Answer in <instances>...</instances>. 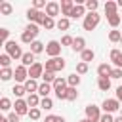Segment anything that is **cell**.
I'll use <instances>...</instances> for the list:
<instances>
[{"instance_id":"1f68e13d","label":"cell","mask_w":122,"mask_h":122,"mask_svg":"<svg viewBox=\"0 0 122 122\" xmlns=\"http://www.w3.org/2000/svg\"><path fill=\"white\" fill-rule=\"evenodd\" d=\"M55 25H57V23H55V21H53L51 17H48V15H46V19L42 21V27H44L46 30H51V29H53Z\"/></svg>"},{"instance_id":"277c9868","label":"cell","mask_w":122,"mask_h":122,"mask_svg":"<svg viewBox=\"0 0 122 122\" xmlns=\"http://www.w3.org/2000/svg\"><path fill=\"white\" fill-rule=\"evenodd\" d=\"M4 48H6V53H8V55H10L11 59H21V57H23L21 46H19L17 42L10 40V42H6V44H4Z\"/></svg>"},{"instance_id":"9a60e30c","label":"cell","mask_w":122,"mask_h":122,"mask_svg":"<svg viewBox=\"0 0 122 122\" xmlns=\"http://www.w3.org/2000/svg\"><path fill=\"white\" fill-rule=\"evenodd\" d=\"M74 6H76V4H74L72 0H63V2H61V13H63L65 17H71V11H72Z\"/></svg>"},{"instance_id":"ee69618b","label":"cell","mask_w":122,"mask_h":122,"mask_svg":"<svg viewBox=\"0 0 122 122\" xmlns=\"http://www.w3.org/2000/svg\"><path fill=\"white\" fill-rule=\"evenodd\" d=\"M8 36H10V30H8V29H0V40H2V44L10 42V40H8Z\"/></svg>"},{"instance_id":"f546056e","label":"cell","mask_w":122,"mask_h":122,"mask_svg":"<svg viewBox=\"0 0 122 122\" xmlns=\"http://www.w3.org/2000/svg\"><path fill=\"white\" fill-rule=\"evenodd\" d=\"M11 11H13V8H11L10 2H2V4H0V13H2V15H10Z\"/></svg>"},{"instance_id":"816d5d0a","label":"cell","mask_w":122,"mask_h":122,"mask_svg":"<svg viewBox=\"0 0 122 122\" xmlns=\"http://www.w3.org/2000/svg\"><path fill=\"white\" fill-rule=\"evenodd\" d=\"M114 122H122V114H120V116H116V118H114Z\"/></svg>"},{"instance_id":"3957f363","label":"cell","mask_w":122,"mask_h":122,"mask_svg":"<svg viewBox=\"0 0 122 122\" xmlns=\"http://www.w3.org/2000/svg\"><path fill=\"white\" fill-rule=\"evenodd\" d=\"M99 19H101V15H99L97 11H90V13L84 17V23H82L84 30H93V29L99 25Z\"/></svg>"},{"instance_id":"d6986e66","label":"cell","mask_w":122,"mask_h":122,"mask_svg":"<svg viewBox=\"0 0 122 122\" xmlns=\"http://www.w3.org/2000/svg\"><path fill=\"white\" fill-rule=\"evenodd\" d=\"M111 61L116 65V69H122V51L120 50H112L111 51Z\"/></svg>"},{"instance_id":"836d02e7","label":"cell","mask_w":122,"mask_h":122,"mask_svg":"<svg viewBox=\"0 0 122 122\" xmlns=\"http://www.w3.org/2000/svg\"><path fill=\"white\" fill-rule=\"evenodd\" d=\"M13 72H15V71H11V69H2V71H0V78L6 82V80H10V78H13Z\"/></svg>"},{"instance_id":"60d3db41","label":"cell","mask_w":122,"mask_h":122,"mask_svg":"<svg viewBox=\"0 0 122 122\" xmlns=\"http://www.w3.org/2000/svg\"><path fill=\"white\" fill-rule=\"evenodd\" d=\"M97 8H99L97 0H86V10H90V11H95Z\"/></svg>"},{"instance_id":"d590c367","label":"cell","mask_w":122,"mask_h":122,"mask_svg":"<svg viewBox=\"0 0 122 122\" xmlns=\"http://www.w3.org/2000/svg\"><path fill=\"white\" fill-rule=\"evenodd\" d=\"M40 109H46V111L53 109V101H51L50 97H42V101H40Z\"/></svg>"},{"instance_id":"d4e9b609","label":"cell","mask_w":122,"mask_h":122,"mask_svg":"<svg viewBox=\"0 0 122 122\" xmlns=\"http://www.w3.org/2000/svg\"><path fill=\"white\" fill-rule=\"evenodd\" d=\"M80 57H82V61L84 63H90V61H93V57H95V53H93V50H84L82 53H80Z\"/></svg>"},{"instance_id":"f35d334b","label":"cell","mask_w":122,"mask_h":122,"mask_svg":"<svg viewBox=\"0 0 122 122\" xmlns=\"http://www.w3.org/2000/svg\"><path fill=\"white\" fill-rule=\"evenodd\" d=\"M11 107H13V105H11V101H10L8 97H2V99H0V109H2V111H10Z\"/></svg>"},{"instance_id":"7402d4cb","label":"cell","mask_w":122,"mask_h":122,"mask_svg":"<svg viewBox=\"0 0 122 122\" xmlns=\"http://www.w3.org/2000/svg\"><path fill=\"white\" fill-rule=\"evenodd\" d=\"M116 10H118V4H116V2H111V0L105 2V13H107V17H109V15H114Z\"/></svg>"},{"instance_id":"6da1fadb","label":"cell","mask_w":122,"mask_h":122,"mask_svg":"<svg viewBox=\"0 0 122 122\" xmlns=\"http://www.w3.org/2000/svg\"><path fill=\"white\" fill-rule=\"evenodd\" d=\"M36 34H38V25L29 23V25L25 27L23 34H21V42H25V44H32V42L36 40Z\"/></svg>"},{"instance_id":"7dc6e473","label":"cell","mask_w":122,"mask_h":122,"mask_svg":"<svg viewBox=\"0 0 122 122\" xmlns=\"http://www.w3.org/2000/svg\"><path fill=\"white\" fill-rule=\"evenodd\" d=\"M99 122H114V118H112V114L105 112V114H101V120Z\"/></svg>"},{"instance_id":"f1b7e54d","label":"cell","mask_w":122,"mask_h":122,"mask_svg":"<svg viewBox=\"0 0 122 122\" xmlns=\"http://www.w3.org/2000/svg\"><path fill=\"white\" fill-rule=\"evenodd\" d=\"M59 30H67L69 27H71V21H69V17H61L59 21H57V25H55Z\"/></svg>"},{"instance_id":"e575fe53","label":"cell","mask_w":122,"mask_h":122,"mask_svg":"<svg viewBox=\"0 0 122 122\" xmlns=\"http://www.w3.org/2000/svg\"><path fill=\"white\" fill-rule=\"evenodd\" d=\"M11 92H13L17 97H21V95H25V93H27V90H25V86H23V84H15V86L11 88Z\"/></svg>"},{"instance_id":"4316f807","label":"cell","mask_w":122,"mask_h":122,"mask_svg":"<svg viewBox=\"0 0 122 122\" xmlns=\"http://www.w3.org/2000/svg\"><path fill=\"white\" fill-rule=\"evenodd\" d=\"M107 21H109V25H111L112 29H116V27L120 25V21H122V17H120L118 13H114V15H109V17H107Z\"/></svg>"},{"instance_id":"83f0119b","label":"cell","mask_w":122,"mask_h":122,"mask_svg":"<svg viewBox=\"0 0 122 122\" xmlns=\"http://www.w3.org/2000/svg\"><path fill=\"white\" fill-rule=\"evenodd\" d=\"M44 50H46V48H44V44H42V42H38V40H34V42L30 44V51H32L34 55H36V53H42Z\"/></svg>"},{"instance_id":"52a82bcc","label":"cell","mask_w":122,"mask_h":122,"mask_svg":"<svg viewBox=\"0 0 122 122\" xmlns=\"http://www.w3.org/2000/svg\"><path fill=\"white\" fill-rule=\"evenodd\" d=\"M86 118L88 120H92V122H99L101 120V112H99V107L97 105H88L86 107Z\"/></svg>"},{"instance_id":"484cf974","label":"cell","mask_w":122,"mask_h":122,"mask_svg":"<svg viewBox=\"0 0 122 122\" xmlns=\"http://www.w3.org/2000/svg\"><path fill=\"white\" fill-rule=\"evenodd\" d=\"M97 88H99L101 92L111 90V78H99V80H97Z\"/></svg>"},{"instance_id":"7bdbcfd3","label":"cell","mask_w":122,"mask_h":122,"mask_svg":"<svg viewBox=\"0 0 122 122\" xmlns=\"http://www.w3.org/2000/svg\"><path fill=\"white\" fill-rule=\"evenodd\" d=\"M44 122H65V118L63 116H57V114H48Z\"/></svg>"},{"instance_id":"4fadbf2b","label":"cell","mask_w":122,"mask_h":122,"mask_svg":"<svg viewBox=\"0 0 122 122\" xmlns=\"http://www.w3.org/2000/svg\"><path fill=\"white\" fill-rule=\"evenodd\" d=\"M111 72H112V67H111L109 63H101V65L97 67L99 78H111Z\"/></svg>"},{"instance_id":"ba28073f","label":"cell","mask_w":122,"mask_h":122,"mask_svg":"<svg viewBox=\"0 0 122 122\" xmlns=\"http://www.w3.org/2000/svg\"><path fill=\"white\" fill-rule=\"evenodd\" d=\"M13 78H15V82H23V84H25V82L29 80V69H27V67H23V65L15 67Z\"/></svg>"},{"instance_id":"d6a6232c","label":"cell","mask_w":122,"mask_h":122,"mask_svg":"<svg viewBox=\"0 0 122 122\" xmlns=\"http://www.w3.org/2000/svg\"><path fill=\"white\" fill-rule=\"evenodd\" d=\"M10 63H11V57H10L8 53H2V55H0V65H2V69H10Z\"/></svg>"},{"instance_id":"4dcf8cb0","label":"cell","mask_w":122,"mask_h":122,"mask_svg":"<svg viewBox=\"0 0 122 122\" xmlns=\"http://www.w3.org/2000/svg\"><path fill=\"white\" fill-rule=\"evenodd\" d=\"M42 80H44L46 84H53V82H55V72L44 71V74H42Z\"/></svg>"},{"instance_id":"bcb514c9","label":"cell","mask_w":122,"mask_h":122,"mask_svg":"<svg viewBox=\"0 0 122 122\" xmlns=\"http://www.w3.org/2000/svg\"><path fill=\"white\" fill-rule=\"evenodd\" d=\"M48 4H46V0H34V4H32V8L34 10H42V8H46Z\"/></svg>"},{"instance_id":"ffe728a7","label":"cell","mask_w":122,"mask_h":122,"mask_svg":"<svg viewBox=\"0 0 122 122\" xmlns=\"http://www.w3.org/2000/svg\"><path fill=\"white\" fill-rule=\"evenodd\" d=\"M40 97H38V93H29V97H27V105L30 107V109H36V107H40Z\"/></svg>"},{"instance_id":"8d00e7d4","label":"cell","mask_w":122,"mask_h":122,"mask_svg":"<svg viewBox=\"0 0 122 122\" xmlns=\"http://www.w3.org/2000/svg\"><path fill=\"white\" fill-rule=\"evenodd\" d=\"M109 40L111 42H120L122 40V32L120 30H111L109 32Z\"/></svg>"},{"instance_id":"681fc988","label":"cell","mask_w":122,"mask_h":122,"mask_svg":"<svg viewBox=\"0 0 122 122\" xmlns=\"http://www.w3.org/2000/svg\"><path fill=\"white\" fill-rule=\"evenodd\" d=\"M8 120H10V122H19V114H17V112H11V114L8 116Z\"/></svg>"},{"instance_id":"db71d44e","label":"cell","mask_w":122,"mask_h":122,"mask_svg":"<svg viewBox=\"0 0 122 122\" xmlns=\"http://www.w3.org/2000/svg\"><path fill=\"white\" fill-rule=\"evenodd\" d=\"M78 122H92V120H88V118H82V120H78Z\"/></svg>"},{"instance_id":"cb8c5ba5","label":"cell","mask_w":122,"mask_h":122,"mask_svg":"<svg viewBox=\"0 0 122 122\" xmlns=\"http://www.w3.org/2000/svg\"><path fill=\"white\" fill-rule=\"evenodd\" d=\"M50 92H53V86H51V84H46V82H44V84H40L38 93H40L42 97H48V95H50Z\"/></svg>"},{"instance_id":"e0dca14e","label":"cell","mask_w":122,"mask_h":122,"mask_svg":"<svg viewBox=\"0 0 122 122\" xmlns=\"http://www.w3.org/2000/svg\"><path fill=\"white\" fill-rule=\"evenodd\" d=\"M67 84H69L67 78H55V82H53L51 86H53V92L59 93V92H65V90H67Z\"/></svg>"},{"instance_id":"7a4b0ae2","label":"cell","mask_w":122,"mask_h":122,"mask_svg":"<svg viewBox=\"0 0 122 122\" xmlns=\"http://www.w3.org/2000/svg\"><path fill=\"white\" fill-rule=\"evenodd\" d=\"M63 69H65V59L63 57H51L44 65V71H50V72H59Z\"/></svg>"},{"instance_id":"2e32d148","label":"cell","mask_w":122,"mask_h":122,"mask_svg":"<svg viewBox=\"0 0 122 122\" xmlns=\"http://www.w3.org/2000/svg\"><path fill=\"white\" fill-rule=\"evenodd\" d=\"M21 63H23V67H27V69H30L36 61H34V53L32 51H25L23 53V57H21Z\"/></svg>"},{"instance_id":"5b68a950","label":"cell","mask_w":122,"mask_h":122,"mask_svg":"<svg viewBox=\"0 0 122 122\" xmlns=\"http://www.w3.org/2000/svg\"><path fill=\"white\" fill-rule=\"evenodd\" d=\"M27 19L34 25H42V21L46 19V13L40 11V10H34V8H29L27 10Z\"/></svg>"},{"instance_id":"f5cc1de1","label":"cell","mask_w":122,"mask_h":122,"mask_svg":"<svg viewBox=\"0 0 122 122\" xmlns=\"http://www.w3.org/2000/svg\"><path fill=\"white\" fill-rule=\"evenodd\" d=\"M0 122H10V120H8V118H4V116H2V118H0Z\"/></svg>"},{"instance_id":"5bb4252c","label":"cell","mask_w":122,"mask_h":122,"mask_svg":"<svg viewBox=\"0 0 122 122\" xmlns=\"http://www.w3.org/2000/svg\"><path fill=\"white\" fill-rule=\"evenodd\" d=\"M88 13H86V6L84 4H76L74 8H72V11H71V17L72 19H78V17H86Z\"/></svg>"},{"instance_id":"b9f144b4","label":"cell","mask_w":122,"mask_h":122,"mask_svg":"<svg viewBox=\"0 0 122 122\" xmlns=\"http://www.w3.org/2000/svg\"><path fill=\"white\" fill-rule=\"evenodd\" d=\"M29 118H30V120H38V118H40V107L30 109V111H29Z\"/></svg>"},{"instance_id":"8fae6325","label":"cell","mask_w":122,"mask_h":122,"mask_svg":"<svg viewBox=\"0 0 122 122\" xmlns=\"http://www.w3.org/2000/svg\"><path fill=\"white\" fill-rule=\"evenodd\" d=\"M15 112L19 114V116H23V114H29V105H27V99H15Z\"/></svg>"},{"instance_id":"f907efd6","label":"cell","mask_w":122,"mask_h":122,"mask_svg":"<svg viewBox=\"0 0 122 122\" xmlns=\"http://www.w3.org/2000/svg\"><path fill=\"white\" fill-rule=\"evenodd\" d=\"M116 99L122 103V86H118V88H116Z\"/></svg>"},{"instance_id":"44dd1931","label":"cell","mask_w":122,"mask_h":122,"mask_svg":"<svg viewBox=\"0 0 122 122\" xmlns=\"http://www.w3.org/2000/svg\"><path fill=\"white\" fill-rule=\"evenodd\" d=\"M23 86H25V90H27L29 93H36V92H38V88H40V84H36V80H32V78H29Z\"/></svg>"},{"instance_id":"c3c4849f","label":"cell","mask_w":122,"mask_h":122,"mask_svg":"<svg viewBox=\"0 0 122 122\" xmlns=\"http://www.w3.org/2000/svg\"><path fill=\"white\" fill-rule=\"evenodd\" d=\"M111 78H122V69H112Z\"/></svg>"},{"instance_id":"11a10c76","label":"cell","mask_w":122,"mask_h":122,"mask_svg":"<svg viewBox=\"0 0 122 122\" xmlns=\"http://www.w3.org/2000/svg\"><path fill=\"white\" fill-rule=\"evenodd\" d=\"M120 44H122V40H120Z\"/></svg>"},{"instance_id":"7c38bea8","label":"cell","mask_w":122,"mask_h":122,"mask_svg":"<svg viewBox=\"0 0 122 122\" xmlns=\"http://www.w3.org/2000/svg\"><path fill=\"white\" fill-rule=\"evenodd\" d=\"M59 11H61V4H57V2H48V6H46V15L48 17H55V15H59Z\"/></svg>"},{"instance_id":"30bf717a","label":"cell","mask_w":122,"mask_h":122,"mask_svg":"<svg viewBox=\"0 0 122 122\" xmlns=\"http://www.w3.org/2000/svg\"><path fill=\"white\" fill-rule=\"evenodd\" d=\"M42 74H44V65L36 61V63H34V65L29 69V78L36 80V78H42Z\"/></svg>"},{"instance_id":"74e56055","label":"cell","mask_w":122,"mask_h":122,"mask_svg":"<svg viewBox=\"0 0 122 122\" xmlns=\"http://www.w3.org/2000/svg\"><path fill=\"white\" fill-rule=\"evenodd\" d=\"M76 97H78L76 88H67V101H76Z\"/></svg>"},{"instance_id":"8992f818","label":"cell","mask_w":122,"mask_h":122,"mask_svg":"<svg viewBox=\"0 0 122 122\" xmlns=\"http://www.w3.org/2000/svg\"><path fill=\"white\" fill-rule=\"evenodd\" d=\"M46 53L50 55V59H51V57H59V53H61V42L50 40V42L46 44Z\"/></svg>"},{"instance_id":"603a6c76","label":"cell","mask_w":122,"mask_h":122,"mask_svg":"<svg viewBox=\"0 0 122 122\" xmlns=\"http://www.w3.org/2000/svg\"><path fill=\"white\" fill-rule=\"evenodd\" d=\"M67 82H69V88H76V86L80 84V74H76V72L69 74V76H67Z\"/></svg>"},{"instance_id":"ab89813d","label":"cell","mask_w":122,"mask_h":122,"mask_svg":"<svg viewBox=\"0 0 122 122\" xmlns=\"http://www.w3.org/2000/svg\"><path fill=\"white\" fill-rule=\"evenodd\" d=\"M86 72H88V63L80 61V63L76 65V74H86Z\"/></svg>"},{"instance_id":"f6af8a7d","label":"cell","mask_w":122,"mask_h":122,"mask_svg":"<svg viewBox=\"0 0 122 122\" xmlns=\"http://www.w3.org/2000/svg\"><path fill=\"white\" fill-rule=\"evenodd\" d=\"M72 42H74V38L69 36V34H65V36L61 38V46H72Z\"/></svg>"},{"instance_id":"9c48e42d","label":"cell","mask_w":122,"mask_h":122,"mask_svg":"<svg viewBox=\"0 0 122 122\" xmlns=\"http://www.w3.org/2000/svg\"><path fill=\"white\" fill-rule=\"evenodd\" d=\"M101 107H103V111H105V112L112 114V112H116V111L120 109V101H118V99H105Z\"/></svg>"},{"instance_id":"ac0fdd59","label":"cell","mask_w":122,"mask_h":122,"mask_svg":"<svg viewBox=\"0 0 122 122\" xmlns=\"http://www.w3.org/2000/svg\"><path fill=\"white\" fill-rule=\"evenodd\" d=\"M71 48H72V50H74V51H80V53H82V51H84V50H86V40H84V38H82V36H76V38H74V42H72V46H71Z\"/></svg>"}]
</instances>
